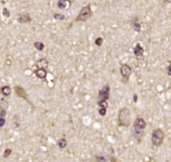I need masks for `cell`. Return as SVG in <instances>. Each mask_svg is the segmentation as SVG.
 <instances>
[{
	"label": "cell",
	"instance_id": "cell-25",
	"mask_svg": "<svg viewBox=\"0 0 171 162\" xmlns=\"http://www.w3.org/2000/svg\"><path fill=\"white\" fill-rule=\"evenodd\" d=\"M167 75L171 76V65H170L167 68Z\"/></svg>",
	"mask_w": 171,
	"mask_h": 162
},
{
	"label": "cell",
	"instance_id": "cell-21",
	"mask_svg": "<svg viewBox=\"0 0 171 162\" xmlns=\"http://www.w3.org/2000/svg\"><path fill=\"white\" fill-rule=\"evenodd\" d=\"M95 43L97 46L101 47V45H102V44H103V39L101 38V37H98V38H97L96 40L95 41Z\"/></svg>",
	"mask_w": 171,
	"mask_h": 162
},
{
	"label": "cell",
	"instance_id": "cell-13",
	"mask_svg": "<svg viewBox=\"0 0 171 162\" xmlns=\"http://www.w3.org/2000/svg\"><path fill=\"white\" fill-rule=\"evenodd\" d=\"M137 20H138V17H135L134 20H133L132 23H131V26H132L133 29L135 31V32L139 33L141 31V24L138 22Z\"/></svg>",
	"mask_w": 171,
	"mask_h": 162
},
{
	"label": "cell",
	"instance_id": "cell-22",
	"mask_svg": "<svg viewBox=\"0 0 171 162\" xmlns=\"http://www.w3.org/2000/svg\"><path fill=\"white\" fill-rule=\"evenodd\" d=\"M2 14H3V16H6V17H9L10 12H9V11L8 10V9L7 8L3 9V10H2Z\"/></svg>",
	"mask_w": 171,
	"mask_h": 162
},
{
	"label": "cell",
	"instance_id": "cell-5",
	"mask_svg": "<svg viewBox=\"0 0 171 162\" xmlns=\"http://www.w3.org/2000/svg\"><path fill=\"white\" fill-rule=\"evenodd\" d=\"M131 133H132V135L135 140H137L138 141H140L142 140V138L144 137L145 135V132L144 130H142L140 128L137 127L135 125L133 126V127L131 129Z\"/></svg>",
	"mask_w": 171,
	"mask_h": 162
},
{
	"label": "cell",
	"instance_id": "cell-9",
	"mask_svg": "<svg viewBox=\"0 0 171 162\" xmlns=\"http://www.w3.org/2000/svg\"><path fill=\"white\" fill-rule=\"evenodd\" d=\"M133 53L135 54V57H140L143 56V53H144V49L140 45V44L137 43L136 45H135L134 48H133Z\"/></svg>",
	"mask_w": 171,
	"mask_h": 162
},
{
	"label": "cell",
	"instance_id": "cell-26",
	"mask_svg": "<svg viewBox=\"0 0 171 162\" xmlns=\"http://www.w3.org/2000/svg\"><path fill=\"white\" fill-rule=\"evenodd\" d=\"M5 119L4 118H0V127L3 126V125L5 124Z\"/></svg>",
	"mask_w": 171,
	"mask_h": 162
},
{
	"label": "cell",
	"instance_id": "cell-11",
	"mask_svg": "<svg viewBox=\"0 0 171 162\" xmlns=\"http://www.w3.org/2000/svg\"><path fill=\"white\" fill-rule=\"evenodd\" d=\"M134 125L137 126V127L142 129V130H144L146 127V121L143 120V118L141 117L137 118L136 120H135Z\"/></svg>",
	"mask_w": 171,
	"mask_h": 162
},
{
	"label": "cell",
	"instance_id": "cell-8",
	"mask_svg": "<svg viewBox=\"0 0 171 162\" xmlns=\"http://www.w3.org/2000/svg\"><path fill=\"white\" fill-rule=\"evenodd\" d=\"M17 20L20 23H26L31 22L32 19L30 18V15L28 13H20V14H19V17L17 19Z\"/></svg>",
	"mask_w": 171,
	"mask_h": 162
},
{
	"label": "cell",
	"instance_id": "cell-18",
	"mask_svg": "<svg viewBox=\"0 0 171 162\" xmlns=\"http://www.w3.org/2000/svg\"><path fill=\"white\" fill-rule=\"evenodd\" d=\"M54 18L57 20H64L65 19V16L63 14H60V13H55L54 15Z\"/></svg>",
	"mask_w": 171,
	"mask_h": 162
},
{
	"label": "cell",
	"instance_id": "cell-3",
	"mask_svg": "<svg viewBox=\"0 0 171 162\" xmlns=\"http://www.w3.org/2000/svg\"><path fill=\"white\" fill-rule=\"evenodd\" d=\"M91 16H92V10L91 8V5L88 4L80 9L79 14L75 19V21L76 22H86L91 17Z\"/></svg>",
	"mask_w": 171,
	"mask_h": 162
},
{
	"label": "cell",
	"instance_id": "cell-16",
	"mask_svg": "<svg viewBox=\"0 0 171 162\" xmlns=\"http://www.w3.org/2000/svg\"><path fill=\"white\" fill-rule=\"evenodd\" d=\"M67 140H65L64 138H61V139H60V140H58V142H57V144H58L59 147L60 148V149H63V148H64L65 147L67 146Z\"/></svg>",
	"mask_w": 171,
	"mask_h": 162
},
{
	"label": "cell",
	"instance_id": "cell-6",
	"mask_svg": "<svg viewBox=\"0 0 171 162\" xmlns=\"http://www.w3.org/2000/svg\"><path fill=\"white\" fill-rule=\"evenodd\" d=\"M15 92L16 93L17 96L20 98H22L23 100H25L26 101L28 102V95L26 94V92L25 91V89H23L21 86H19V85H16L14 87Z\"/></svg>",
	"mask_w": 171,
	"mask_h": 162
},
{
	"label": "cell",
	"instance_id": "cell-7",
	"mask_svg": "<svg viewBox=\"0 0 171 162\" xmlns=\"http://www.w3.org/2000/svg\"><path fill=\"white\" fill-rule=\"evenodd\" d=\"M120 73L124 78L129 77L132 74V68L129 65H122L120 68Z\"/></svg>",
	"mask_w": 171,
	"mask_h": 162
},
{
	"label": "cell",
	"instance_id": "cell-4",
	"mask_svg": "<svg viewBox=\"0 0 171 162\" xmlns=\"http://www.w3.org/2000/svg\"><path fill=\"white\" fill-rule=\"evenodd\" d=\"M109 94H110V86L108 84L104 85L99 92L98 95V102L106 101L109 99Z\"/></svg>",
	"mask_w": 171,
	"mask_h": 162
},
{
	"label": "cell",
	"instance_id": "cell-20",
	"mask_svg": "<svg viewBox=\"0 0 171 162\" xmlns=\"http://www.w3.org/2000/svg\"><path fill=\"white\" fill-rule=\"evenodd\" d=\"M95 161L96 162H106V159L105 157L100 156V155H97L95 156Z\"/></svg>",
	"mask_w": 171,
	"mask_h": 162
},
{
	"label": "cell",
	"instance_id": "cell-23",
	"mask_svg": "<svg viewBox=\"0 0 171 162\" xmlns=\"http://www.w3.org/2000/svg\"><path fill=\"white\" fill-rule=\"evenodd\" d=\"M99 113L101 116H104L106 115L107 110L106 109H103V108H100V109H99Z\"/></svg>",
	"mask_w": 171,
	"mask_h": 162
},
{
	"label": "cell",
	"instance_id": "cell-27",
	"mask_svg": "<svg viewBox=\"0 0 171 162\" xmlns=\"http://www.w3.org/2000/svg\"><path fill=\"white\" fill-rule=\"evenodd\" d=\"M133 100H134V102H137L138 97H137L136 94H134V95H133Z\"/></svg>",
	"mask_w": 171,
	"mask_h": 162
},
{
	"label": "cell",
	"instance_id": "cell-24",
	"mask_svg": "<svg viewBox=\"0 0 171 162\" xmlns=\"http://www.w3.org/2000/svg\"><path fill=\"white\" fill-rule=\"evenodd\" d=\"M11 153H12V150H11V149H6L4 153V158H8Z\"/></svg>",
	"mask_w": 171,
	"mask_h": 162
},
{
	"label": "cell",
	"instance_id": "cell-15",
	"mask_svg": "<svg viewBox=\"0 0 171 162\" xmlns=\"http://www.w3.org/2000/svg\"><path fill=\"white\" fill-rule=\"evenodd\" d=\"M34 47L37 50V51H42L43 49H44V47H45V45H44V44L43 43H42V42H40V41H37V42H35L34 43Z\"/></svg>",
	"mask_w": 171,
	"mask_h": 162
},
{
	"label": "cell",
	"instance_id": "cell-2",
	"mask_svg": "<svg viewBox=\"0 0 171 162\" xmlns=\"http://www.w3.org/2000/svg\"><path fill=\"white\" fill-rule=\"evenodd\" d=\"M164 132L161 129H156L153 131L151 137V142L154 147H160L164 140Z\"/></svg>",
	"mask_w": 171,
	"mask_h": 162
},
{
	"label": "cell",
	"instance_id": "cell-12",
	"mask_svg": "<svg viewBox=\"0 0 171 162\" xmlns=\"http://www.w3.org/2000/svg\"><path fill=\"white\" fill-rule=\"evenodd\" d=\"M35 75L37 78L40 79H45L47 75V71L44 69H36L35 71Z\"/></svg>",
	"mask_w": 171,
	"mask_h": 162
},
{
	"label": "cell",
	"instance_id": "cell-1",
	"mask_svg": "<svg viewBox=\"0 0 171 162\" xmlns=\"http://www.w3.org/2000/svg\"><path fill=\"white\" fill-rule=\"evenodd\" d=\"M118 122L119 126L129 127L131 124V113L129 108L121 109L118 116Z\"/></svg>",
	"mask_w": 171,
	"mask_h": 162
},
{
	"label": "cell",
	"instance_id": "cell-10",
	"mask_svg": "<svg viewBox=\"0 0 171 162\" xmlns=\"http://www.w3.org/2000/svg\"><path fill=\"white\" fill-rule=\"evenodd\" d=\"M48 65L49 61L46 58L40 59L36 62V67L38 68V69H44V70H46L48 68Z\"/></svg>",
	"mask_w": 171,
	"mask_h": 162
},
{
	"label": "cell",
	"instance_id": "cell-17",
	"mask_svg": "<svg viewBox=\"0 0 171 162\" xmlns=\"http://www.w3.org/2000/svg\"><path fill=\"white\" fill-rule=\"evenodd\" d=\"M67 6V1L64 0H59L57 2V7L60 9H64L66 8Z\"/></svg>",
	"mask_w": 171,
	"mask_h": 162
},
{
	"label": "cell",
	"instance_id": "cell-19",
	"mask_svg": "<svg viewBox=\"0 0 171 162\" xmlns=\"http://www.w3.org/2000/svg\"><path fill=\"white\" fill-rule=\"evenodd\" d=\"M98 104H99V107L103 108V109H106L107 110V108L109 107V103H108V102L107 101H103L101 102H98Z\"/></svg>",
	"mask_w": 171,
	"mask_h": 162
},
{
	"label": "cell",
	"instance_id": "cell-14",
	"mask_svg": "<svg viewBox=\"0 0 171 162\" xmlns=\"http://www.w3.org/2000/svg\"><path fill=\"white\" fill-rule=\"evenodd\" d=\"M1 92L4 96H9V95H11V92H12V89L10 88V86L9 85H5V86H2L1 88Z\"/></svg>",
	"mask_w": 171,
	"mask_h": 162
}]
</instances>
